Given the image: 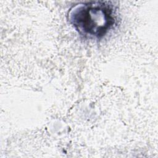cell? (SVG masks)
Segmentation results:
<instances>
[{
    "label": "cell",
    "mask_w": 158,
    "mask_h": 158,
    "mask_svg": "<svg viewBox=\"0 0 158 158\" xmlns=\"http://www.w3.org/2000/svg\"><path fill=\"white\" fill-rule=\"evenodd\" d=\"M117 6L110 1L81 2L75 4L67 14L69 23L85 38L101 40L117 25Z\"/></svg>",
    "instance_id": "1"
}]
</instances>
